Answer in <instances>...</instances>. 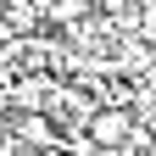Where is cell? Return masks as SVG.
<instances>
[{"label":"cell","mask_w":156,"mask_h":156,"mask_svg":"<svg viewBox=\"0 0 156 156\" xmlns=\"http://www.w3.org/2000/svg\"><path fill=\"white\" fill-rule=\"evenodd\" d=\"M89 140L95 145H123V140H134V112L128 106H95V117H89Z\"/></svg>","instance_id":"6da1fadb"}]
</instances>
